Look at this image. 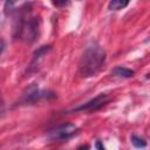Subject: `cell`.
<instances>
[{"label":"cell","mask_w":150,"mask_h":150,"mask_svg":"<svg viewBox=\"0 0 150 150\" xmlns=\"http://www.w3.org/2000/svg\"><path fill=\"white\" fill-rule=\"evenodd\" d=\"M52 49V47L50 46H42V47H40L35 53H34V61L35 60H39V59H41L46 53H48L49 50Z\"/></svg>","instance_id":"obj_9"},{"label":"cell","mask_w":150,"mask_h":150,"mask_svg":"<svg viewBox=\"0 0 150 150\" xmlns=\"http://www.w3.org/2000/svg\"><path fill=\"white\" fill-rule=\"evenodd\" d=\"M104 61H105V52L96 43L89 45L84 49L80 59L79 69L81 75L83 77H91L96 75L104 64Z\"/></svg>","instance_id":"obj_1"},{"label":"cell","mask_w":150,"mask_h":150,"mask_svg":"<svg viewBox=\"0 0 150 150\" xmlns=\"http://www.w3.org/2000/svg\"><path fill=\"white\" fill-rule=\"evenodd\" d=\"M114 75H116V76H118V77H123V79H129V77H131V76H134V70H131V69H128V68H125V67H116V68H114L112 69V71H111Z\"/></svg>","instance_id":"obj_6"},{"label":"cell","mask_w":150,"mask_h":150,"mask_svg":"<svg viewBox=\"0 0 150 150\" xmlns=\"http://www.w3.org/2000/svg\"><path fill=\"white\" fill-rule=\"evenodd\" d=\"M107 102H108V96L105 94H100L98 96L94 97L89 102H87V103L73 109L71 111H93V110H97L98 108L104 105Z\"/></svg>","instance_id":"obj_4"},{"label":"cell","mask_w":150,"mask_h":150,"mask_svg":"<svg viewBox=\"0 0 150 150\" xmlns=\"http://www.w3.org/2000/svg\"><path fill=\"white\" fill-rule=\"evenodd\" d=\"M53 5L56 7H66L70 5V0H53Z\"/></svg>","instance_id":"obj_10"},{"label":"cell","mask_w":150,"mask_h":150,"mask_svg":"<svg viewBox=\"0 0 150 150\" xmlns=\"http://www.w3.org/2000/svg\"><path fill=\"white\" fill-rule=\"evenodd\" d=\"M130 0H110L109 5H108V8L110 11H120L124 7L128 6Z\"/></svg>","instance_id":"obj_7"},{"label":"cell","mask_w":150,"mask_h":150,"mask_svg":"<svg viewBox=\"0 0 150 150\" xmlns=\"http://www.w3.org/2000/svg\"><path fill=\"white\" fill-rule=\"evenodd\" d=\"M55 95L53 93L49 91H45V90H33L30 93H28L27 95H25L21 100V102L23 104H28V103H36L41 100H48V98H54Z\"/></svg>","instance_id":"obj_5"},{"label":"cell","mask_w":150,"mask_h":150,"mask_svg":"<svg viewBox=\"0 0 150 150\" xmlns=\"http://www.w3.org/2000/svg\"><path fill=\"white\" fill-rule=\"evenodd\" d=\"M77 127L73 123H63L60 124L48 131V137L52 141H66L75 135Z\"/></svg>","instance_id":"obj_3"},{"label":"cell","mask_w":150,"mask_h":150,"mask_svg":"<svg viewBox=\"0 0 150 150\" xmlns=\"http://www.w3.org/2000/svg\"><path fill=\"white\" fill-rule=\"evenodd\" d=\"M130 139H131L132 145L136 146V148H145L146 146V142L143 138H141V137H138L136 135H132Z\"/></svg>","instance_id":"obj_8"},{"label":"cell","mask_w":150,"mask_h":150,"mask_svg":"<svg viewBox=\"0 0 150 150\" xmlns=\"http://www.w3.org/2000/svg\"><path fill=\"white\" fill-rule=\"evenodd\" d=\"M96 148H97V149H101V150H103V149H104V146H103L100 142H97V143H96Z\"/></svg>","instance_id":"obj_11"},{"label":"cell","mask_w":150,"mask_h":150,"mask_svg":"<svg viewBox=\"0 0 150 150\" xmlns=\"http://www.w3.org/2000/svg\"><path fill=\"white\" fill-rule=\"evenodd\" d=\"M149 42H150V39H149Z\"/></svg>","instance_id":"obj_12"},{"label":"cell","mask_w":150,"mask_h":150,"mask_svg":"<svg viewBox=\"0 0 150 150\" xmlns=\"http://www.w3.org/2000/svg\"><path fill=\"white\" fill-rule=\"evenodd\" d=\"M19 34L28 42H33L39 35V19L29 18L28 20H21L18 27Z\"/></svg>","instance_id":"obj_2"}]
</instances>
